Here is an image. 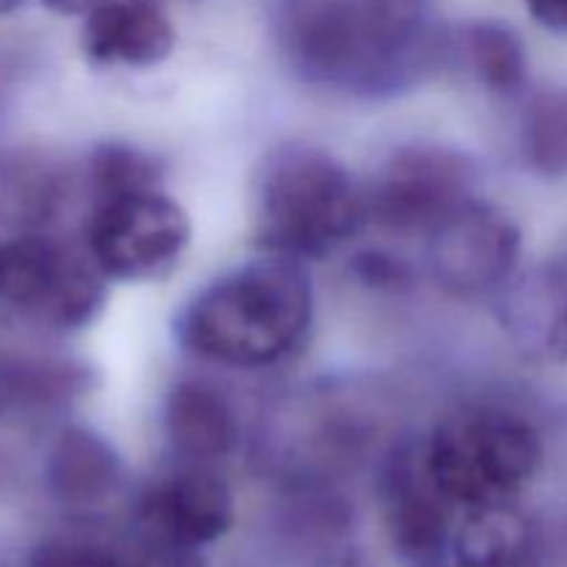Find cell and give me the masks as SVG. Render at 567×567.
Listing matches in <instances>:
<instances>
[{"label": "cell", "mask_w": 567, "mask_h": 567, "mask_svg": "<svg viewBox=\"0 0 567 567\" xmlns=\"http://www.w3.org/2000/svg\"><path fill=\"white\" fill-rule=\"evenodd\" d=\"M421 454L441 496L468 515L518 502L543 465V437L513 410L474 408L435 424Z\"/></svg>", "instance_id": "cell-4"}, {"label": "cell", "mask_w": 567, "mask_h": 567, "mask_svg": "<svg viewBox=\"0 0 567 567\" xmlns=\"http://www.w3.org/2000/svg\"><path fill=\"white\" fill-rule=\"evenodd\" d=\"M524 236L502 208L471 197L426 233V260L437 286L457 299L507 291Z\"/></svg>", "instance_id": "cell-8"}, {"label": "cell", "mask_w": 567, "mask_h": 567, "mask_svg": "<svg viewBox=\"0 0 567 567\" xmlns=\"http://www.w3.org/2000/svg\"><path fill=\"white\" fill-rule=\"evenodd\" d=\"M105 282L86 247L39 233L0 244V305L39 330L78 332L92 324L105 305Z\"/></svg>", "instance_id": "cell-6"}, {"label": "cell", "mask_w": 567, "mask_h": 567, "mask_svg": "<svg viewBox=\"0 0 567 567\" xmlns=\"http://www.w3.org/2000/svg\"><path fill=\"white\" fill-rule=\"evenodd\" d=\"M504 324L529 354L567 363V252L509 288Z\"/></svg>", "instance_id": "cell-15"}, {"label": "cell", "mask_w": 567, "mask_h": 567, "mask_svg": "<svg viewBox=\"0 0 567 567\" xmlns=\"http://www.w3.org/2000/svg\"><path fill=\"white\" fill-rule=\"evenodd\" d=\"M188 244L192 219L161 186L89 197L83 247L109 280H166Z\"/></svg>", "instance_id": "cell-5"}, {"label": "cell", "mask_w": 567, "mask_h": 567, "mask_svg": "<svg viewBox=\"0 0 567 567\" xmlns=\"http://www.w3.org/2000/svg\"><path fill=\"white\" fill-rule=\"evenodd\" d=\"M441 567H546L540 532L515 504L465 515Z\"/></svg>", "instance_id": "cell-16"}, {"label": "cell", "mask_w": 567, "mask_h": 567, "mask_svg": "<svg viewBox=\"0 0 567 567\" xmlns=\"http://www.w3.org/2000/svg\"><path fill=\"white\" fill-rule=\"evenodd\" d=\"M537 25L567 37V0H524Z\"/></svg>", "instance_id": "cell-23"}, {"label": "cell", "mask_w": 567, "mask_h": 567, "mask_svg": "<svg viewBox=\"0 0 567 567\" xmlns=\"http://www.w3.org/2000/svg\"><path fill=\"white\" fill-rule=\"evenodd\" d=\"M81 50L94 66L147 70L175 50V25L161 0H103L83 20Z\"/></svg>", "instance_id": "cell-11"}, {"label": "cell", "mask_w": 567, "mask_h": 567, "mask_svg": "<svg viewBox=\"0 0 567 567\" xmlns=\"http://www.w3.org/2000/svg\"><path fill=\"white\" fill-rule=\"evenodd\" d=\"M50 11L64 17H86L94 6H100L103 0H42Z\"/></svg>", "instance_id": "cell-24"}, {"label": "cell", "mask_w": 567, "mask_h": 567, "mask_svg": "<svg viewBox=\"0 0 567 567\" xmlns=\"http://www.w3.org/2000/svg\"><path fill=\"white\" fill-rule=\"evenodd\" d=\"M133 520L142 540L203 551L233 529L236 498L210 465L181 463L142 487Z\"/></svg>", "instance_id": "cell-10"}, {"label": "cell", "mask_w": 567, "mask_h": 567, "mask_svg": "<svg viewBox=\"0 0 567 567\" xmlns=\"http://www.w3.org/2000/svg\"><path fill=\"white\" fill-rule=\"evenodd\" d=\"M164 437L181 463L214 465L230 457L241 437L238 413L214 382L183 377L166 391Z\"/></svg>", "instance_id": "cell-14"}, {"label": "cell", "mask_w": 567, "mask_h": 567, "mask_svg": "<svg viewBox=\"0 0 567 567\" xmlns=\"http://www.w3.org/2000/svg\"><path fill=\"white\" fill-rule=\"evenodd\" d=\"M25 567H120V554L83 540H44L28 554Z\"/></svg>", "instance_id": "cell-21"}, {"label": "cell", "mask_w": 567, "mask_h": 567, "mask_svg": "<svg viewBox=\"0 0 567 567\" xmlns=\"http://www.w3.org/2000/svg\"><path fill=\"white\" fill-rule=\"evenodd\" d=\"M352 277L369 291L382 293H402L415 286L413 266L388 249H363L354 255Z\"/></svg>", "instance_id": "cell-20"}, {"label": "cell", "mask_w": 567, "mask_h": 567, "mask_svg": "<svg viewBox=\"0 0 567 567\" xmlns=\"http://www.w3.org/2000/svg\"><path fill=\"white\" fill-rule=\"evenodd\" d=\"M520 155L543 181L567 177V86L540 89L520 114Z\"/></svg>", "instance_id": "cell-18"}, {"label": "cell", "mask_w": 567, "mask_h": 567, "mask_svg": "<svg viewBox=\"0 0 567 567\" xmlns=\"http://www.w3.org/2000/svg\"><path fill=\"white\" fill-rule=\"evenodd\" d=\"M313 319V282L302 260L266 255L194 293L177 316L175 336L205 363L264 371L302 352Z\"/></svg>", "instance_id": "cell-2"}, {"label": "cell", "mask_w": 567, "mask_h": 567, "mask_svg": "<svg viewBox=\"0 0 567 567\" xmlns=\"http://www.w3.org/2000/svg\"><path fill=\"white\" fill-rule=\"evenodd\" d=\"M94 385L92 369L61 354L0 352V424H37L75 408Z\"/></svg>", "instance_id": "cell-12"}, {"label": "cell", "mask_w": 567, "mask_h": 567, "mask_svg": "<svg viewBox=\"0 0 567 567\" xmlns=\"http://www.w3.org/2000/svg\"><path fill=\"white\" fill-rule=\"evenodd\" d=\"M463 55L476 81L496 97H515L529 81V53L513 25L476 20L463 31Z\"/></svg>", "instance_id": "cell-17"}, {"label": "cell", "mask_w": 567, "mask_h": 567, "mask_svg": "<svg viewBox=\"0 0 567 567\" xmlns=\"http://www.w3.org/2000/svg\"><path fill=\"white\" fill-rule=\"evenodd\" d=\"M474 161L460 150L430 142L399 147L365 188L369 221L426 236L474 197Z\"/></svg>", "instance_id": "cell-7"}, {"label": "cell", "mask_w": 567, "mask_h": 567, "mask_svg": "<svg viewBox=\"0 0 567 567\" xmlns=\"http://www.w3.org/2000/svg\"><path fill=\"white\" fill-rule=\"evenodd\" d=\"M89 197L161 186V164L147 150L125 142L97 144L86 164Z\"/></svg>", "instance_id": "cell-19"}, {"label": "cell", "mask_w": 567, "mask_h": 567, "mask_svg": "<svg viewBox=\"0 0 567 567\" xmlns=\"http://www.w3.org/2000/svg\"><path fill=\"white\" fill-rule=\"evenodd\" d=\"M365 221V188L330 150L288 142L264 161L255 192V227L266 255L302 264L324 258Z\"/></svg>", "instance_id": "cell-3"}, {"label": "cell", "mask_w": 567, "mask_h": 567, "mask_svg": "<svg viewBox=\"0 0 567 567\" xmlns=\"http://www.w3.org/2000/svg\"><path fill=\"white\" fill-rule=\"evenodd\" d=\"M125 465L109 437L81 424L55 432L44 454V485L59 507L92 513L120 493Z\"/></svg>", "instance_id": "cell-13"}, {"label": "cell", "mask_w": 567, "mask_h": 567, "mask_svg": "<svg viewBox=\"0 0 567 567\" xmlns=\"http://www.w3.org/2000/svg\"><path fill=\"white\" fill-rule=\"evenodd\" d=\"M120 567H208L203 551L194 548L164 546L136 537V546L127 554H120Z\"/></svg>", "instance_id": "cell-22"}, {"label": "cell", "mask_w": 567, "mask_h": 567, "mask_svg": "<svg viewBox=\"0 0 567 567\" xmlns=\"http://www.w3.org/2000/svg\"><path fill=\"white\" fill-rule=\"evenodd\" d=\"M277 39L302 81L354 100L393 97L435 61L426 0H277Z\"/></svg>", "instance_id": "cell-1"}, {"label": "cell", "mask_w": 567, "mask_h": 567, "mask_svg": "<svg viewBox=\"0 0 567 567\" xmlns=\"http://www.w3.org/2000/svg\"><path fill=\"white\" fill-rule=\"evenodd\" d=\"M20 3H22V0H0V17L17 11V9H20Z\"/></svg>", "instance_id": "cell-25"}, {"label": "cell", "mask_w": 567, "mask_h": 567, "mask_svg": "<svg viewBox=\"0 0 567 567\" xmlns=\"http://www.w3.org/2000/svg\"><path fill=\"white\" fill-rule=\"evenodd\" d=\"M380 502L388 537L399 557L413 567H441L452 551L463 515L430 480L419 441L391 446L380 468Z\"/></svg>", "instance_id": "cell-9"}]
</instances>
